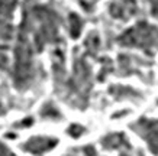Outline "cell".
Masks as SVG:
<instances>
[{
    "label": "cell",
    "instance_id": "obj_1",
    "mask_svg": "<svg viewBox=\"0 0 158 156\" xmlns=\"http://www.w3.org/2000/svg\"><path fill=\"white\" fill-rule=\"evenodd\" d=\"M23 32L32 38V45L36 51H42L47 43L58 42V30H60V18L49 3H34L23 9V20L20 28Z\"/></svg>",
    "mask_w": 158,
    "mask_h": 156
},
{
    "label": "cell",
    "instance_id": "obj_2",
    "mask_svg": "<svg viewBox=\"0 0 158 156\" xmlns=\"http://www.w3.org/2000/svg\"><path fill=\"white\" fill-rule=\"evenodd\" d=\"M34 45L28 33L22 29L18 30V39L15 46L13 82L19 90H26L35 77Z\"/></svg>",
    "mask_w": 158,
    "mask_h": 156
},
{
    "label": "cell",
    "instance_id": "obj_3",
    "mask_svg": "<svg viewBox=\"0 0 158 156\" xmlns=\"http://www.w3.org/2000/svg\"><path fill=\"white\" fill-rule=\"evenodd\" d=\"M155 29L149 25L141 22L138 23L135 28H132L131 30L125 32L122 36H120L119 42L122 45H128V46H141L148 49L149 46H154L155 45V41L154 39H158L155 36Z\"/></svg>",
    "mask_w": 158,
    "mask_h": 156
},
{
    "label": "cell",
    "instance_id": "obj_4",
    "mask_svg": "<svg viewBox=\"0 0 158 156\" xmlns=\"http://www.w3.org/2000/svg\"><path fill=\"white\" fill-rule=\"evenodd\" d=\"M58 145V139L51 136H34L29 137L20 145V149L23 152H28L34 156H42L44 153L52 150Z\"/></svg>",
    "mask_w": 158,
    "mask_h": 156
},
{
    "label": "cell",
    "instance_id": "obj_5",
    "mask_svg": "<svg viewBox=\"0 0 158 156\" xmlns=\"http://www.w3.org/2000/svg\"><path fill=\"white\" fill-rule=\"evenodd\" d=\"M131 127L136 130L139 136L145 139L147 143H148L149 149L152 150V153L158 156V120H145V118H141L138 123H135L134 126Z\"/></svg>",
    "mask_w": 158,
    "mask_h": 156
},
{
    "label": "cell",
    "instance_id": "obj_6",
    "mask_svg": "<svg viewBox=\"0 0 158 156\" xmlns=\"http://www.w3.org/2000/svg\"><path fill=\"white\" fill-rule=\"evenodd\" d=\"M100 143L106 150H118V152H120V155L126 153V152H131L129 142H128V139L122 133H110V134H106L102 139Z\"/></svg>",
    "mask_w": 158,
    "mask_h": 156
},
{
    "label": "cell",
    "instance_id": "obj_7",
    "mask_svg": "<svg viewBox=\"0 0 158 156\" xmlns=\"http://www.w3.org/2000/svg\"><path fill=\"white\" fill-rule=\"evenodd\" d=\"M39 116H41L42 118H47V120H54V122H58V120L61 118L60 110H58L52 103L44 104L41 111H39Z\"/></svg>",
    "mask_w": 158,
    "mask_h": 156
},
{
    "label": "cell",
    "instance_id": "obj_8",
    "mask_svg": "<svg viewBox=\"0 0 158 156\" xmlns=\"http://www.w3.org/2000/svg\"><path fill=\"white\" fill-rule=\"evenodd\" d=\"M68 25H70V35L73 39H77L80 36V33L83 30V20L78 18V14L70 13L68 18Z\"/></svg>",
    "mask_w": 158,
    "mask_h": 156
},
{
    "label": "cell",
    "instance_id": "obj_9",
    "mask_svg": "<svg viewBox=\"0 0 158 156\" xmlns=\"http://www.w3.org/2000/svg\"><path fill=\"white\" fill-rule=\"evenodd\" d=\"M84 132H86V129L83 127V126H80V124H71L70 127L67 129V133L70 134L71 137H80L84 134Z\"/></svg>",
    "mask_w": 158,
    "mask_h": 156
},
{
    "label": "cell",
    "instance_id": "obj_10",
    "mask_svg": "<svg viewBox=\"0 0 158 156\" xmlns=\"http://www.w3.org/2000/svg\"><path fill=\"white\" fill-rule=\"evenodd\" d=\"M0 156H13L12 150L6 146L5 143H2V142H0Z\"/></svg>",
    "mask_w": 158,
    "mask_h": 156
},
{
    "label": "cell",
    "instance_id": "obj_11",
    "mask_svg": "<svg viewBox=\"0 0 158 156\" xmlns=\"http://www.w3.org/2000/svg\"><path fill=\"white\" fill-rule=\"evenodd\" d=\"M83 153H84V156H99L97 155V152H96V149H94V146L83 147Z\"/></svg>",
    "mask_w": 158,
    "mask_h": 156
},
{
    "label": "cell",
    "instance_id": "obj_12",
    "mask_svg": "<svg viewBox=\"0 0 158 156\" xmlns=\"http://www.w3.org/2000/svg\"><path fill=\"white\" fill-rule=\"evenodd\" d=\"M6 68H7V58L3 52H0V70H6Z\"/></svg>",
    "mask_w": 158,
    "mask_h": 156
},
{
    "label": "cell",
    "instance_id": "obj_13",
    "mask_svg": "<svg viewBox=\"0 0 158 156\" xmlns=\"http://www.w3.org/2000/svg\"><path fill=\"white\" fill-rule=\"evenodd\" d=\"M32 123H34V120L29 117V118H25V122H22V123H15V127H28Z\"/></svg>",
    "mask_w": 158,
    "mask_h": 156
}]
</instances>
